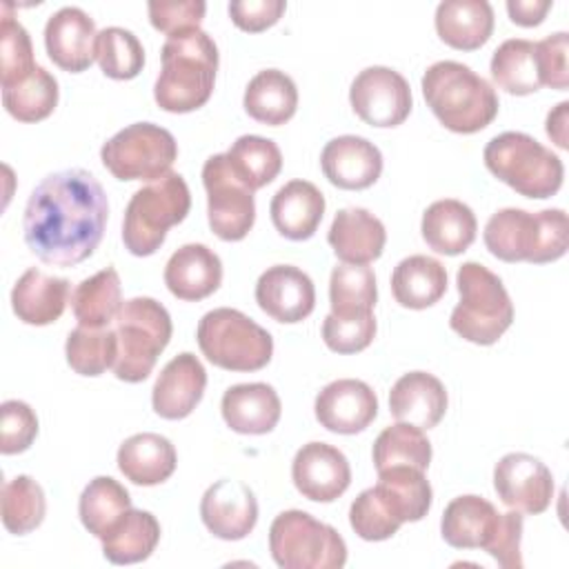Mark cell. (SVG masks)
<instances>
[{"mask_svg":"<svg viewBox=\"0 0 569 569\" xmlns=\"http://www.w3.org/2000/svg\"><path fill=\"white\" fill-rule=\"evenodd\" d=\"M71 309L82 327H109L122 309V284L118 271L107 267L91 278H84L71 293Z\"/></svg>","mask_w":569,"mask_h":569,"instance_id":"obj_35","label":"cell"},{"mask_svg":"<svg viewBox=\"0 0 569 569\" xmlns=\"http://www.w3.org/2000/svg\"><path fill=\"white\" fill-rule=\"evenodd\" d=\"M147 11L158 31L173 36L187 29H200L207 4L202 0H151Z\"/></svg>","mask_w":569,"mask_h":569,"instance_id":"obj_50","label":"cell"},{"mask_svg":"<svg viewBox=\"0 0 569 569\" xmlns=\"http://www.w3.org/2000/svg\"><path fill=\"white\" fill-rule=\"evenodd\" d=\"M482 238L498 260L553 262L567 251V213L562 209L529 213L518 207H505L487 220Z\"/></svg>","mask_w":569,"mask_h":569,"instance_id":"obj_4","label":"cell"},{"mask_svg":"<svg viewBox=\"0 0 569 569\" xmlns=\"http://www.w3.org/2000/svg\"><path fill=\"white\" fill-rule=\"evenodd\" d=\"M391 291L398 305L407 309H427L447 291V269L431 256L402 258L391 273Z\"/></svg>","mask_w":569,"mask_h":569,"instance_id":"obj_32","label":"cell"},{"mask_svg":"<svg viewBox=\"0 0 569 569\" xmlns=\"http://www.w3.org/2000/svg\"><path fill=\"white\" fill-rule=\"evenodd\" d=\"M118 469L127 480L142 487L164 482L178 465L176 449L169 438L151 431L129 436L118 449Z\"/></svg>","mask_w":569,"mask_h":569,"instance_id":"obj_29","label":"cell"},{"mask_svg":"<svg viewBox=\"0 0 569 569\" xmlns=\"http://www.w3.org/2000/svg\"><path fill=\"white\" fill-rule=\"evenodd\" d=\"M376 336V318L367 316H333L329 313L322 322V340L336 353H358L371 345Z\"/></svg>","mask_w":569,"mask_h":569,"instance_id":"obj_48","label":"cell"},{"mask_svg":"<svg viewBox=\"0 0 569 569\" xmlns=\"http://www.w3.org/2000/svg\"><path fill=\"white\" fill-rule=\"evenodd\" d=\"M567 49L569 36L565 31L551 33L536 42V64L540 84L565 91L569 84V69H567Z\"/></svg>","mask_w":569,"mask_h":569,"instance_id":"obj_51","label":"cell"},{"mask_svg":"<svg viewBox=\"0 0 569 569\" xmlns=\"http://www.w3.org/2000/svg\"><path fill=\"white\" fill-rule=\"evenodd\" d=\"M371 456L376 471L398 465L425 471L431 462V442L420 427H413L409 422H396L378 433Z\"/></svg>","mask_w":569,"mask_h":569,"instance_id":"obj_40","label":"cell"},{"mask_svg":"<svg viewBox=\"0 0 569 569\" xmlns=\"http://www.w3.org/2000/svg\"><path fill=\"white\" fill-rule=\"evenodd\" d=\"M349 102L356 116L371 127H398L413 107L409 82L391 67L362 69L349 89Z\"/></svg>","mask_w":569,"mask_h":569,"instance_id":"obj_13","label":"cell"},{"mask_svg":"<svg viewBox=\"0 0 569 569\" xmlns=\"http://www.w3.org/2000/svg\"><path fill=\"white\" fill-rule=\"evenodd\" d=\"M500 522L496 507L482 496H458L442 513L440 533L456 549H487Z\"/></svg>","mask_w":569,"mask_h":569,"instance_id":"obj_27","label":"cell"},{"mask_svg":"<svg viewBox=\"0 0 569 569\" xmlns=\"http://www.w3.org/2000/svg\"><path fill=\"white\" fill-rule=\"evenodd\" d=\"M284 0H233L229 2V16L242 31L258 33L276 24L284 13Z\"/></svg>","mask_w":569,"mask_h":569,"instance_id":"obj_53","label":"cell"},{"mask_svg":"<svg viewBox=\"0 0 569 569\" xmlns=\"http://www.w3.org/2000/svg\"><path fill=\"white\" fill-rule=\"evenodd\" d=\"M178 158V142L160 124L133 122L111 136L100 160L118 180H158L169 173Z\"/></svg>","mask_w":569,"mask_h":569,"instance_id":"obj_11","label":"cell"},{"mask_svg":"<svg viewBox=\"0 0 569 569\" xmlns=\"http://www.w3.org/2000/svg\"><path fill=\"white\" fill-rule=\"evenodd\" d=\"M327 240L333 253L347 264H369L380 258L387 231L380 218L362 207H347L333 216Z\"/></svg>","mask_w":569,"mask_h":569,"instance_id":"obj_25","label":"cell"},{"mask_svg":"<svg viewBox=\"0 0 569 569\" xmlns=\"http://www.w3.org/2000/svg\"><path fill=\"white\" fill-rule=\"evenodd\" d=\"M129 509V491L111 476H96L93 480H89L78 500V513L84 529L100 540Z\"/></svg>","mask_w":569,"mask_h":569,"instance_id":"obj_37","label":"cell"},{"mask_svg":"<svg viewBox=\"0 0 569 569\" xmlns=\"http://www.w3.org/2000/svg\"><path fill=\"white\" fill-rule=\"evenodd\" d=\"M567 109H569V102L562 100L558 102L549 113H547V136L560 147V149H567L569 142H567Z\"/></svg>","mask_w":569,"mask_h":569,"instance_id":"obj_55","label":"cell"},{"mask_svg":"<svg viewBox=\"0 0 569 569\" xmlns=\"http://www.w3.org/2000/svg\"><path fill=\"white\" fill-rule=\"evenodd\" d=\"M160 540V522L151 511L129 509L102 538V553L113 565L147 560Z\"/></svg>","mask_w":569,"mask_h":569,"instance_id":"obj_34","label":"cell"},{"mask_svg":"<svg viewBox=\"0 0 569 569\" xmlns=\"http://www.w3.org/2000/svg\"><path fill=\"white\" fill-rule=\"evenodd\" d=\"M69 367L80 376H100L113 367L118 358V336L116 329L102 327L91 329L78 325L64 345Z\"/></svg>","mask_w":569,"mask_h":569,"instance_id":"obj_43","label":"cell"},{"mask_svg":"<svg viewBox=\"0 0 569 569\" xmlns=\"http://www.w3.org/2000/svg\"><path fill=\"white\" fill-rule=\"evenodd\" d=\"M47 500L31 476H16L2 487V525L13 536H24L42 525Z\"/></svg>","mask_w":569,"mask_h":569,"instance_id":"obj_44","label":"cell"},{"mask_svg":"<svg viewBox=\"0 0 569 569\" xmlns=\"http://www.w3.org/2000/svg\"><path fill=\"white\" fill-rule=\"evenodd\" d=\"M549 9H551V0H507L509 18L520 27L540 24Z\"/></svg>","mask_w":569,"mask_h":569,"instance_id":"obj_54","label":"cell"},{"mask_svg":"<svg viewBox=\"0 0 569 569\" xmlns=\"http://www.w3.org/2000/svg\"><path fill=\"white\" fill-rule=\"evenodd\" d=\"M378 300L376 276L367 264H336L329 278V305L333 316L373 313Z\"/></svg>","mask_w":569,"mask_h":569,"instance_id":"obj_39","label":"cell"},{"mask_svg":"<svg viewBox=\"0 0 569 569\" xmlns=\"http://www.w3.org/2000/svg\"><path fill=\"white\" fill-rule=\"evenodd\" d=\"M242 104L244 111L262 124H284L298 109L296 82L280 69H262L249 80Z\"/></svg>","mask_w":569,"mask_h":569,"instance_id":"obj_33","label":"cell"},{"mask_svg":"<svg viewBox=\"0 0 569 569\" xmlns=\"http://www.w3.org/2000/svg\"><path fill=\"white\" fill-rule=\"evenodd\" d=\"M220 411L227 427H231L236 433L262 436L278 425L282 405L271 385L242 382L222 393Z\"/></svg>","mask_w":569,"mask_h":569,"instance_id":"obj_24","label":"cell"},{"mask_svg":"<svg viewBox=\"0 0 569 569\" xmlns=\"http://www.w3.org/2000/svg\"><path fill=\"white\" fill-rule=\"evenodd\" d=\"M520 542H522V516L520 511H507L500 513L498 529L485 549L500 567L505 569H520L522 556H520Z\"/></svg>","mask_w":569,"mask_h":569,"instance_id":"obj_52","label":"cell"},{"mask_svg":"<svg viewBox=\"0 0 569 569\" xmlns=\"http://www.w3.org/2000/svg\"><path fill=\"white\" fill-rule=\"evenodd\" d=\"M420 84L429 109L449 131L476 133L498 116L496 89L462 62H433Z\"/></svg>","mask_w":569,"mask_h":569,"instance_id":"obj_3","label":"cell"},{"mask_svg":"<svg viewBox=\"0 0 569 569\" xmlns=\"http://www.w3.org/2000/svg\"><path fill=\"white\" fill-rule=\"evenodd\" d=\"M376 489L385 496L402 522H418L431 509V485L425 478V471L416 467L398 465L378 471Z\"/></svg>","mask_w":569,"mask_h":569,"instance_id":"obj_36","label":"cell"},{"mask_svg":"<svg viewBox=\"0 0 569 569\" xmlns=\"http://www.w3.org/2000/svg\"><path fill=\"white\" fill-rule=\"evenodd\" d=\"M198 347L204 358L227 371H258L273 356V338L238 309L218 307L198 322Z\"/></svg>","mask_w":569,"mask_h":569,"instance_id":"obj_9","label":"cell"},{"mask_svg":"<svg viewBox=\"0 0 569 569\" xmlns=\"http://www.w3.org/2000/svg\"><path fill=\"white\" fill-rule=\"evenodd\" d=\"M493 487L500 502L520 513H542L553 498L549 467L522 451L507 453L496 462Z\"/></svg>","mask_w":569,"mask_h":569,"instance_id":"obj_14","label":"cell"},{"mask_svg":"<svg viewBox=\"0 0 569 569\" xmlns=\"http://www.w3.org/2000/svg\"><path fill=\"white\" fill-rule=\"evenodd\" d=\"M460 302L449 327L473 345H493L513 322V302L502 280L480 262H465L456 273Z\"/></svg>","mask_w":569,"mask_h":569,"instance_id":"obj_5","label":"cell"},{"mask_svg":"<svg viewBox=\"0 0 569 569\" xmlns=\"http://www.w3.org/2000/svg\"><path fill=\"white\" fill-rule=\"evenodd\" d=\"M69 298V280L49 276L36 267L27 269L11 289V307L18 320L27 325H51L56 322Z\"/></svg>","mask_w":569,"mask_h":569,"instance_id":"obj_28","label":"cell"},{"mask_svg":"<svg viewBox=\"0 0 569 569\" xmlns=\"http://www.w3.org/2000/svg\"><path fill=\"white\" fill-rule=\"evenodd\" d=\"M107 216V193L96 176L62 169L31 191L22 218L24 242L42 262L73 267L98 249Z\"/></svg>","mask_w":569,"mask_h":569,"instance_id":"obj_1","label":"cell"},{"mask_svg":"<svg viewBox=\"0 0 569 569\" xmlns=\"http://www.w3.org/2000/svg\"><path fill=\"white\" fill-rule=\"evenodd\" d=\"M222 282V262L213 249L200 242L182 244L171 253L164 267V284L187 302L211 296Z\"/></svg>","mask_w":569,"mask_h":569,"instance_id":"obj_22","label":"cell"},{"mask_svg":"<svg viewBox=\"0 0 569 569\" xmlns=\"http://www.w3.org/2000/svg\"><path fill=\"white\" fill-rule=\"evenodd\" d=\"M96 60L104 76L113 80H131L144 67V49L133 31L104 27L96 38Z\"/></svg>","mask_w":569,"mask_h":569,"instance_id":"obj_45","label":"cell"},{"mask_svg":"<svg viewBox=\"0 0 569 569\" xmlns=\"http://www.w3.org/2000/svg\"><path fill=\"white\" fill-rule=\"evenodd\" d=\"M449 398L445 385L427 371H409L400 376L389 391V411L398 422H409L420 429L436 427Z\"/></svg>","mask_w":569,"mask_h":569,"instance_id":"obj_23","label":"cell"},{"mask_svg":"<svg viewBox=\"0 0 569 569\" xmlns=\"http://www.w3.org/2000/svg\"><path fill=\"white\" fill-rule=\"evenodd\" d=\"M38 64L33 62V47L27 29L2 13L0 22V84L2 89L24 80Z\"/></svg>","mask_w":569,"mask_h":569,"instance_id":"obj_47","label":"cell"},{"mask_svg":"<svg viewBox=\"0 0 569 569\" xmlns=\"http://www.w3.org/2000/svg\"><path fill=\"white\" fill-rule=\"evenodd\" d=\"M96 24L80 7H62L44 24L49 58L69 73H80L96 60Z\"/></svg>","mask_w":569,"mask_h":569,"instance_id":"obj_19","label":"cell"},{"mask_svg":"<svg viewBox=\"0 0 569 569\" xmlns=\"http://www.w3.org/2000/svg\"><path fill=\"white\" fill-rule=\"evenodd\" d=\"M162 69L153 84L160 109L189 113L200 109L213 93L218 71V47L202 29L167 36L162 44Z\"/></svg>","mask_w":569,"mask_h":569,"instance_id":"obj_2","label":"cell"},{"mask_svg":"<svg viewBox=\"0 0 569 569\" xmlns=\"http://www.w3.org/2000/svg\"><path fill=\"white\" fill-rule=\"evenodd\" d=\"M173 333L169 311L153 298L136 296L122 302L116 316L118 358L113 373L124 382H142L156 367Z\"/></svg>","mask_w":569,"mask_h":569,"instance_id":"obj_8","label":"cell"},{"mask_svg":"<svg viewBox=\"0 0 569 569\" xmlns=\"http://www.w3.org/2000/svg\"><path fill=\"white\" fill-rule=\"evenodd\" d=\"M313 411L316 420L327 431L351 436L365 431L373 422L378 413V398L367 382L340 378L320 389Z\"/></svg>","mask_w":569,"mask_h":569,"instance_id":"obj_16","label":"cell"},{"mask_svg":"<svg viewBox=\"0 0 569 569\" xmlns=\"http://www.w3.org/2000/svg\"><path fill=\"white\" fill-rule=\"evenodd\" d=\"M200 518L216 538L242 540L258 522V502L244 482L222 478L202 493Z\"/></svg>","mask_w":569,"mask_h":569,"instance_id":"obj_17","label":"cell"},{"mask_svg":"<svg viewBox=\"0 0 569 569\" xmlns=\"http://www.w3.org/2000/svg\"><path fill=\"white\" fill-rule=\"evenodd\" d=\"M420 231L425 242L445 256H458L471 247L476 240L478 222L469 204L456 200V198H445L431 202L420 222Z\"/></svg>","mask_w":569,"mask_h":569,"instance_id":"obj_31","label":"cell"},{"mask_svg":"<svg viewBox=\"0 0 569 569\" xmlns=\"http://www.w3.org/2000/svg\"><path fill=\"white\" fill-rule=\"evenodd\" d=\"M320 167L331 184L358 191L371 187L380 178L382 153L362 136H338L325 144Z\"/></svg>","mask_w":569,"mask_h":569,"instance_id":"obj_21","label":"cell"},{"mask_svg":"<svg viewBox=\"0 0 569 569\" xmlns=\"http://www.w3.org/2000/svg\"><path fill=\"white\" fill-rule=\"evenodd\" d=\"M493 82L513 96H529L538 91L540 76L536 64V42L525 38L505 40L491 56Z\"/></svg>","mask_w":569,"mask_h":569,"instance_id":"obj_38","label":"cell"},{"mask_svg":"<svg viewBox=\"0 0 569 569\" xmlns=\"http://www.w3.org/2000/svg\"><path fill=\"white\" fill-rule=\"evenodd\" d=\"M269 551L282 569H340L347 562L342 536L300 509H289L273 518Z\"/></svg>","mask_w":569,"mask_h":569,"instance_id":"obj_10","label":"cell"},{"mask_svg":"<svg viewBox=\"0 0 569 569\" xmlns=\"http://www.w3.org/2000/svg\"><path fill=\"white\" fill-rule=\"evenodd\" d=\"M191 209V193L180 173L167 176L138 189L122 218V242L133 256H151L160 249L167 231L182 222Z\"/></svg>","mask_w":569,"mask_h":569,"instance_id":"obj_7","label":"cell"},{"mask_svg":"<svg viewBox=\"0 0 569 569\" xmlns=\"http://www.w3.org/2000/svg\"><path fill=\"white\" fill-rule=\"evenodd\" d=\"M440 40L460 51L480 49L493 31V9L487 0H445L436 7Z\"/></svg>","mask_w":569,"mask_h":569,"instance_id":"obj_30","label":"cell"},{"mask_svg":"<svg viewBox=\"0 0 569 569\" xmlns=\"http://www.w3.org/2000/svg\"><path fill=\"white\" fill-rule=\"evenodd\" d=\"M485 167L527 198H551L562 187V160L522 131L493 136L485 147Z\"/></svg>","mask_w":569,"mask_h":569,"instance_id":"obj_6","label":"cell"},{"mask_svg":"<svg viewBox=\"0 0 569 569\" xmlns=\"http://www.w3.org/2000/svg\"><path fill=\"white\" fill-rule=\"evenodd\" d=\"M258 307L278 322H300L316 305L313 280L293 264H273L256 282Z\"/></svg>","mask_w":569,"mask_h":569,"instance_id":"obj_18","label":"cell"},{"mask_svg":"<svg viewBox=\"0 0 569 569\" xmlns=\"http://www.w3.org/2000/svg\"><path fill=\"white\" fill-rule=\"evenodd\" d=\"M349 525L362 540L378 542L391 538L402 522L391 505L385 500V496L376 487H369L360 491L358 498L351 502Z\"/></svg>","mask_w":569,"mask_h":569,"instance_id":"obj_46","label":"cell"},{"mask_svg":"<svg viewBox=\"0 0 569 569\" xmlns=\"http://www.w3.org/2000/svg\"><path fill=\"white\" fill-rule=\"evenodd\" d=\"M269 213L280 236L289 240H307L316 233L322 220L325 196L309 180H289L273 193Z\"/></svg>","mask_w":569,"mask_h":569,"instance_id":"obj_26","label":"cell"},{"mask_svg":"<svg viewBox=\"0 0 569 569\" xmlns=\"http://www.w3.org/2000/svg\"><path fill=\"white\" fill-rule=\"evenodd\" d=\"M204 387L207 371L202 362L193 353L182 351L162 367L153 382V411L164 420H182L198 407Z\"/></svg>","mask_w":569,"mask_h":569,"instance_id":"obj_20","label":"cell"},{"mask_svg":"<svg viewBox=\"0 0 569 569\" xmlns=\"http://www.w3.org/2000/svg\"><path fill=\"white\" fill-rule=\"evenodd\" d=\"M291 480L305 498L313 502H331L347 491L351 467L338 447L313 440L296 451Z\"/></svg>","mask_w":569,"mask_h":569,"instance_id":"obj_15","label":"cell"},{"mask_svg":"<svg viewBox=\"0 0 569 569\" xmlns=\"http://www.w3.org/2000/svg\"><path fill=\"white\" fill-rule=\"evenodd\" d=\"M38 436V416L22 400H4L0 405V451L4 456L22 453Z\"/></svg>","mask_w":569,"mask_h":569,"instance_id":"obj_49","label":"cell"},{"mask_svg":"<svg viewBox=\"0 0 569 569\" xmlns=\"http://www.w3.org/2000/svg\"><path fill=\"white\" fill-rule=\"evenodd\" d=\"M231 171L251 189H260L276 180L282 169L278 144L262 136H240L227 151Z\"/></svg>","mask_w":569,"mask_h":569,"instance_id":"obj_41","label":"cell"},{"mask_svg":"<svg viewBox=\"0 0 569 569\" xmlns=\"http://www.w3.org/2000/svg\"><path fill=\"white\" fill-rule=\"evenodd\" d=\"M58 93V80L38 64L24 80L2 89V104L16 120L38 122L53 113Z\"/></svg>","mask_w":569,"mask_h":569,"instance_id":"obj_42","label":"cell"},{"mask_svg":"<svg viewBox=\"0 0 569 569\" xmlns=\"http://www.w3.org/2000/svg\"><path fill=\"white\" fill-rule=\"evenodd\" d=\"M202 184L207 189V218L211 231L227 242L242 240L256 220L253 191L231 171L227 153L204 160Z\"/></svg>","mask_w":569,"mask_h":569,"instance_id":"obj_12","label":"cell"}]
</instances>
